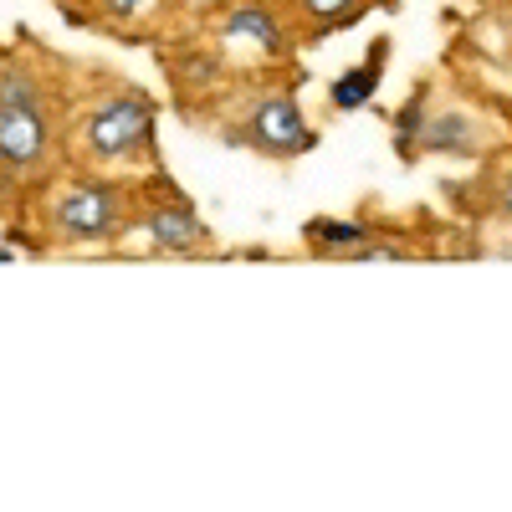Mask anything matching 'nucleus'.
I'll return each mask as SVG.
<instances>
[{
	"mask_svg": "<svg viewBox=\"0 0 512 512\" xmlns=\"http://www.w3.org/2000/svg\"><path fill=\"white\" fill-rule=\"evenodd\" d=\"M369 236H374V226H364V221H333V216L308 221V246L318 256H344V262H349Z\"/></svg>",
	"mask_w": 512,
	"mask_h": 512,
	"instance_id": "9",
	"label": "nucleus"
},
{
	"mask_svg": "<svg viewBox=\"0 0 512 512\" xmlns=\"http://www.w3.org/2000/svg\"><path fill=\"white\" fill-rule=\"evenodd\" d=\"M502 256H512V241H507V246H502Z\"/></svg>",
	"mask_w": 512,
	"mask_h": 512,
	"instance_id": "15",
	"label": "nucleus"
},
{
	"mask_svg": "<svg viewBox=\"0 0 512 512\" xmlns=\"http://www.w3.org/2000/svg\"><path fill=\"white\" fill-rule=\"evenodd\" d=\"M144 231H149V241H154L159 251H169V256H190V251H200V246L210 241L205 221L195 216V205L180 200V195L154 200V205L144 210Z\"/></svg>",
	"mask_w": 512,
	"mask_h": 512,
	"instance_id": "5",
	"label": "nucleus"
},
{
	"mask_svg": "<svg viewBox=\"0 0 512 512\" xmlns=\"http://www.w3.org/2000/svg\"><path fill=\"white\" fill-rule=\"evenodd\" d=\"M226 31L236 36V41H246V47H256V52H267V57H277L282 47H287V36H282V21L267 11V6H256V0H246V6H236L231 16H226Z\"/></svg>",
	"mask_w": 512,
	"mask_h": 512,
	"instance_id": "6",
	"label": "nucleus"
},
{
	"mask_svg": "<svg viewBox=\"0 0 512 512\" xmlns=\"http://www.w3.org/2000/svg\"><path fill=\"white\" fill-rule=\"evenodd\" d=\"M415 149H436V154H472V149H477V123L466 118V113H456V108H446V113H436V118H425V123H420Z\"/></svg>",
	"mask_w": 512,
	"mask_h": 512,
	"instance_id": "7",
	"label": "nucleus"
},
{
	"mask_svg": "<svg viewBox=\"0 0 512 512\" xmlns=\"http://www.w3.org/2000/svg\"><path fill=\"white\" fill-rule=\"evenodd\" d=\"M164 6V0H103V16L108 21H144Z\"/></svg>",
	"mask_w": 512,
	"mask_h": 512,
	"instance_id": "10",
	"label": "nucleus"
},
{
	"mask_svg": "<svg viewBox=\"0 0 512 512\" xmlns=\"http://www.w3.org/2000/svg\"><path fill=\"white\" fill-rule=\"evenodd\" d=\"M180 6H205V0H180Z\"/></svg>",
	"mask_w": 512,
	"mask_h": 512,
	"instance_id": "13",
	"label": "nucleus"
},
{
	"mask_svg": "<svg viewBox=\"0 0 512 512\" xmlns=\"http://www.w3.org/2000/svg\"><path fill=\"white\" fill-rule=\"evenodd\" d=\"M384 52H390V41H374V62H359L354 72H344V77L328 88V98H333L338 113H354V108H364V103L374 98L379 77H384Z\"/></svg>",
	"mask_w": 512,
	"mask_h": 512,
	"instance_id": "8",
	"label": "nucleus"
},
{
	"mask_svg": "<svg viewBox=\"0 0 512 512\" xmlns=\"http://www.w3.org/2000/svg\"><path fill=\"white\" fill-rule=\"evenodd\" d=\"M236 139L256 154H267V159H297V154H308L318 144L313 123L303 118V108H297L292 93H262L246 108V123H241Z\"/></svg>",
	"mask_w": 512,
	"mask_h": 512,
	"instance_id": "4",
	"label": "nucleus"
},
{
	"mask_svg": "<svg viewBox=\"0 0 512 512\" xmlns=\"http://www.w3.org/2000/svg\"><path fill=\"white\" fill-rule=\"evenodd\" d=\"M52 154V103L41 77L21 62L0 67V169L31 175Z\"/></svg>",
	"mask_w": 512,
	"mask_h": 512,
	"instance_id": "1",
	"label": "nucleus"
},
{
	"mask_svg": "<svg viewBox=\"0 0 512 512\" xmlns=\"http://www.w3.org/2000/svg\"><path fill=\"white\" fill-rule=\"evenodd\" d=\"M149 134H154V103L149 93L139 88H113L103 93L88 118H82V134H77V149L88 164L98 169H113V164H128L149 149Z\"/></svg>",
	"mask_w": 512,
	"mask_h": 512,
	"instance_id": "2",
	"label": "nucleus"
},
{
	"mask_svg": "<svg viewBox=\"0 0 512 512\" xmlns=\"http://www.w3.org/2000/svg\"><path fill=\"white\" fill-rule=\"evenodd\" d=\"M507 36H512V6H507Z\"/></svg>",
	"mask_w": 512,
	"mask_h": 512,
	"instance_id": "14",
	"label": "nucleus"
},
{
	"mask_svg": "<svg viewBox=\"0 0 512 512\" xmlns=\"http://www.w3.org/2000/svg\"><path fill=\"white\" fill-rule=\"evenodd\" d=\"M303 11H308L318 26H338V16L354 11V0H303Z\"/></svg>",
	"mask_w": 512,
	"mask_h": 512,
	"instance_id": "11",
	"label": "nucleus"
},
{
	"mask_svg": "<svg viewBox=\"0 0 512 512\" xmlns=\"http://www.w3.org/2000/svg\"><path fill=\"white\" fill-rule=\"evenodd\" d=\"M128 231V195L113 180H77L52 200V236L67 246H108Z\"/></svg>",
	"mask_w": 512,
	"mask_h": 512,
	"instance_id": "3",
	"label": "nucleus"
},
{
	"mask_svg": "<svg viewBox=\"0 0 512 512\" xmlns=\"http://www.w3.org/2000/svg\"><path fill=\"white\" fill-rule=\"evenodd\" d=\"M497 210H502V216L512 221V175H507V180L497 185Z\"/></svg>",
	"mask_w": 512,
	"mask_h": 512,
	"instance_id": "12",
	"label": "nucleus"
}]
</instances>
